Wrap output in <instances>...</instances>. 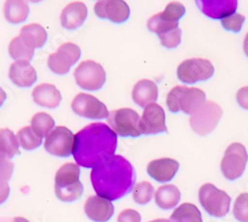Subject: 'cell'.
<instances>
[{"mask_svg": "<svg viewBox=\"0 0 248 222\" xmlns=\"http://www.w3.org/2000/svg\"><path fill=\"white\" fill-rule=\"evenodd\" d=\"M135 171L122 155L113 154L93 168L91 180L97 195L118 200L128 194L135 185Z\"/></svg>", "mask_w": 248, "mask_h": 222, "instance_id": "cell-1", "label": "cell"}, {"mask_svg": "<svg viewBox=\"0 0 248 222\" xmlns=\"http://www.w3.org/2000/svg\"><path fill=\"white\" fill-rule=\"evenodd\" d=\"M117 135L103 123H93L75 135L73 155L79 167L93 169L114 154Z\"/></svg>", "mask_w": 248, "mask_h": 222, "instance_id": "cell-2", "label": "cell"}, {"mask_svg": "<svg viewBox=\"0 0 248 222\" xmlns=\"http://www.w3.org/2000/svg\"><path fill=\"white\" fill-rule=\"evenodd\" d=\"M80 170L78 165L68 163L62 166L55 176V193L58 199L72 203L84 193V186L79 180Z\"/></svg>", "mask_w": 248, "mask_h": 222, "instance_id": "cell-3", "label": "cell"}, {"mask_svg": "<svg viewBox=\"0 0 248 222\" xmlns=\"http://www.w3.org/2000/svg\"><path fill=\"white\" fill-rule=\"evenodd\" d=\"M205 103V93L198 88L185 86L174 87L167 95L166 104L170 112L195 114Z\"/></svg>", "mask_w": 248, "mask_h": 222, "instance_id": "cell-4", "label": "cell"}, {"mask_svg": "<svg viewBox=\"0 0 248 222\" xmlns=\"http://www.w3.org/2000/svg\"><path fill=\"white\" fill-rule=\"evenodd\" d=\"M199 199L204 210L214 217H223L230 211L231 196L212 184L201 187Z\"/></svg>", "mask_w": 248, "mask_h": 222, "instance_id": "cell-5", "label": "cell"}, {"mask_svg": "<svg viewBox=\"0 0 248 222\" xmlns=\"http://www.w3.org/2000/svg\"><path fill=\"white\" fill-rule=\"evenodd\" d=\"M222 109L218 104L213 101H205L201 109L190 118L192 130L202 137L209 135L217 128L222 117Z\"/></svg>", "mask_w": 248, "mask_h": 222, "instance_id": "cell-6", "label": "cell"}, {"mask_svg": "<svg viewBox=\"0 0 248 222\" xmlns=\"http://www.w3.org/2000/svg\"><path fill=\"white\" fill-rule=\"evenodd\" d=\"M108 126L120 137H136L141 136L140 117L136 111L129 108H122L109 113Z\"/></svg>", "mask_w": 248, "mask_h": 222, "instance_id": "cell-7", "label": "cell"}, {"mask_svg": "<svg viewBox=\"0 0 248 222\" xmlns=\"http://www.w3.org/2000/svg\"><path fill=\"white\" fill-rule=\"evenodd\" d=\"M215 74V67L208 59L193 58L183 61L178 69L177 76L183 83L194 84L206 81Z\"/></svg>", "mask_w": 248, "mask_h": 222, "instance_id": "cell-8", "label": "cell"}, {"mask_svg": "<svg viewBox=\"0 0 248 222\" xmlns=\"http://www.w3.org/2000/svg\"><path fill=\"white\" fill-rule=\"evenodd\" d=\"M77 84L84 90L97 91L103 87L107 74L103 67L93 60L81 62L74 73Z\"/></svg>", "mask_w": 248, "mask_h": 222, "instance_id": "cell-9", "label": "cell"}, {"mask_svg": "<svg viewBox=\"0 0 248 222\" xmlns=\"http://www.w3.org/2000/svg\"><path fill=\"white\" fill-rule=\"evenodd\" d=\"M248 154L245 147L240 143H233L227 147L221 159L220 169L225 178L235 180L239 178L246 168Z\"/></svg>", "mask_w": 248, "mask_h": 222, "instance_id": "cell-10", "label": "cell"}, {"mask_svg": "<svg viewBox=\"0 0 248 222\" xmlns=\"http://www.w3.org/2000/svg\"><path fill=\"white\" fill-rule=\"evenodd\" d=\"M75 145V135L73 132L63 126L53 129L46 137L44 148L56 156L67 157L73 154Z\"/></svg>", "mask_w": 248, "mask_h": 222, "instance_id": "cell-11", "label": "cell"}, {"mask_svg": "<svg viewBox=\"0 0 248 222\" xmlns=\"http://www.w3.org/2000/svg\"><path fill=\"white\" fill-rule=\"evenodd\" d=\"M81 56L80 48L74 43H65L61 45L56 53L48 58L49 69L58 75H65L70 72L71 67L75 65Z\"/></svg>", "mask_w": 248, "mask_h": 222, "instance_id": "cell-12", "label": "cell"}, {"mask_svg": "<svg viewBox=\"0 0 248 222\" xmlns=\"http://www.w3.org/2000/svg\"><path fill=\"white\" fill-rule=\"evenodd\" d=\"M71 107L75 114L82 118L101 120L109 116L106 104H103L94 96L86 93L78 94L73 100Z\"/></svg>", "mask_w": 248, "mask_h": 222, "instance_id": "cell-13", "label": "cell"}, {"mask_svg": "<svg viewBox=\"0 0 248 222\" xmlns=\"http://www.w3.org/2000/svg\"><path fill=\"white\" fill-rule=\"evenodd\" d=\"M94 13L101 19L121 24L129 19L130 8L124 0H98L94 4Z\"/></svg>", "mask_w": 248, "mask_h": 222, "instance_id": "cell-14", "label": "cell"}, {"mask_svg": "<svg viewBox=\"0 0 248 222\" xmlns=\"http://www.w3.org/2000/svg\"><path fill=\"white\" fill-rule=\"evenodd\" d=\"M140 129L142 134L145 135L167 133L166 116L164 109L156 103L147 105L144 108L142 117L140 118Z\"/></svg>", "mask_w": 248, "mask_h": 222, "instance_id": "cell-15", "label": "cell"}, {"mask_svg": "<svg viewBox=\"0 0 248 222\" xmlns=\"http://www.w3.org/2000/svg\"><path fill=\"white\" fill-rule=\"evenodd\" d=\"M85 212L94 222H108L114 213V206L111 200L96 194L87 199Z\"/></svg>", "mask_w": 248, "mask_h": 222, "instance_id": "cell-16", "label": "cell"}, {"mask_svg": "<svg viewBox=\"0 0 248 222\" xmlns=\"http://www.w3.org/2000/svg\"><path fill=\"white\" fill-rule=\"evenodd\" d=\"M202 14L212 19H222L235 13L238 0H196Z\"/></svg>", "mask_w": 248, "mask_h": 222, "instance_id": "cell-17", "label": "cell"}, {"mask_svg": "<svg viewBox=\"0 0 248 222\" xmlns=\"http://www.w3.org/2000/svg\"><path fill=\"white\" fill-rule=\"evenodd\" d=\"M180 164L176 159L163 157L150 161L147 166L148 174L158 183H169L177 174Z\"/></svg>", "mask_w": 248, "mask_h": 222, "instance_id": "cell-18", "label": "cell"}, {"mask_svg": "<svg viewBox=\"0 0 248 222\" xmlns=\"http://www.w3.org/2000/svg\"><path fill=\"white\" fill-rule=\"evenodd\" d=\"M11 82L19 88H29L37 81V73L29 61L18 60L11 64L8 73Z\"/></svg>", "mask_w": 248, "mask_h": 222, "instance_id": "cell-19", "label": "cell"}, {"mask_svg": "<svg viewBox=\"0 0 248 222\" xmlns=\"http://www.w3.org/2000/svg\"><path fill=\"white\" fill-rule=\"evenodd\" d=\"M88 13V7L84 2H72L61 13V25L68 30L78 29L86 21Z\"/></svg>", "mask_w": 248, "mask_h": 222, "instance_id": "cell-20", "label": "cell"}, {"mask_svg": "<svg viewBox=\"0 0 248 222\" xmlns=\"http://www.w3.org/2000/svg\"><path fill=\"white\" fill-rule=\"evenodd\" d=\"M32 98L37 105L48 109H56L62 101V95L58 88L48 83L38 85L34 88Z\"/></svg>", "mask_w": 248, "mask_h": 222, "instance_id": "cell-21", "label": "cell"}, {"mask_svg": "<svg viewBox=\"0 0 248 222\" xmlns=\"http://www.w3.org/2000/svg\"><path fill=\"white\" fill-rule=\"evenodd\" d=\"M132 99L141 108H145L158 99V87L155 82L148 79L138 81L132 90Z\"/></svg>", "mask_w": 248, "mask_h": 222, "instance_id": "cell-22", "label": "cell"}, {"mask_svg": "<svg viewBox=\"0 0 248 222\" xmlns=\"http://www.w3.org/2000/svg\"><path fill=\"white\" fill-rule=\"evenodd\" d=\"M3 13L10 24L23 23L29 15V4L27 0H5Z\"/></svg>", "mask_w": 248, "mask_h": 222, "instance_id": "cell-23", "label": "cell"}, {"mask_svg": "<svg viewBox=\"0 0 248 222\" xmlns=\"http://www.w3.org/2000/svg\"><path fill=\"white\" fill-rule=\"evenodd\" d=\"M20 38L30 48L36 49L43 47L48 39L47 31L37 23L25 25L20 30Z\"/></svg>", "mask_w": 248, "mask_h": 222, "instance_id": "cell-24", "label": "cell"}, {"mask_svg": "<svg viewBox=\"0 0 248 222\" xmlns=\"http://www.w3.org/2000/svg\"><path fill=\"white\" fill-rule=\"evenodd\" d=\"M181 199V192L176 186L167 185L158 188L155 193V201L162 209H172L177 206Z\"/></svg>", "mask_w": 248, "mask_h": 222, "instance_id": "cell-25", "label": "cell"}, {"mask_svg": "<svg viewBox=\"0 0 248 222\" xmlns=\"http://www.w3.org/2000/svg\"><path fill=\"white\" fill-rule=\"evenodd\" d=\"M171 222H202L200 209L193 204L186 203L177 207L171 215Z\"/></svg>", "mask_w": 248, "mask_h": 222, "instance_id": "cell-26", "label": "cell"}, {"mask_svg": "<svg viewBox=\"0 0 248 222\" xmlns=\"http://www.w3.org/2000/svg\"><path fill=\"white\" fill-rule=\"evenodd\" d=\"M0 152L9 159L20 154L18 137L9 129L0 130Z\"/></svg>", "mask_w": 248, "mask_h": 222, "instance_id": "cell-27", "label": "cell"}, {"mask_svg": "<svg viewBox=\"0 0 248 222\" xmlns=\"http://www.w3.org/2000/svg\"><path fill=\"white\" fill-rule=\"evenodd\" d=\"M35 49L28 47L23 40L17 36L13 38L8 46V52L11 58H13L16 61L18 60H25V61H31L35 54Z\"/></svg>", "mask_w": 248, "mask_h": 222, "instance_id": "cell-28", "label": "cell"}, {"mask_svg": "<svg viewBox=\"0 0 248 222\" xmlns=\"http://www.w3.org/2000/svg\"><path fill=\"white\" fill-rule=\"evenodd\" d=\"M31 127L40 137H47L54 129L55 120L47 113H37L31 119Z\"/></svg>", "mask_w": 248, "mask_h": 222, "instance_id": "cell-29", "label": "cell"}, {"mask_svg": "<svg viewBox=\"0 0 248 222\" xmlns=\"http://www.w3.org/2000/svg\"><path fill=\"white\" fill-rule=\"evenodd\" d=\"M19 145L26 151H33L42 145L43 137L35 133L32 127H24L17 134Z\"/></svg>", "mask_w": 248, "mask_h": 222, "instance_id": "cell-30", "label": "cell"}, {"mask_svg": "<svg viewBox=\"0 0 248 222\" xmlns=\"http://www.w3.org/2000/svg\"><path fill=\"white\" fill-rule=\"evenodd\" d=\"M14 171V164L11 160L0 165V205L5 203L10 193L9 180Z\"/></svg>", "mask_w": 248, "mask_h": 222, "instance_id": "cell-31", "label": "cell"}, {"mask_svg": "<svg viewBox=\"0 0 248 222\" xmlns=\"http://www.w3.org/2000/svg\"><path fill=\"white\" fill-rule=\"evenodd\" d=\"M154 188L148 181H142L134 186L132 189V196L136 204L140 205H147L153 198Z\"/></svg>", "mask_w": 248, "mask_h": 222, "instance_id": "cell-32", "label": "cell"}, {"mask_svg": "<svg viewBox=\"0 0 248 222\" xmlns=\"http://www.w3.org/2000/svg\"><path fill=\"white\" fill-rule=\"evenodd\" d=\"M186 8L185 6L177 1L170 2L163 12H160L162 19L169 22H179V20L185 15Z\"/></svg>", "mask_w": 248, "mask_h": 222, "instance_id": "cell-33", "label": "cell"}, {"mask_svg": "<svg viewBox=\"0 0 248 222\" xmlns=\"http://www.w3.org/2000/svg\"><path fill=\"white\" fill-rule=\"evenodd\" d=\"M233 214L239 222H248V193L244 192L237 196L233 206Z\"/></svg>", "mask_w": 248, "mask_h": 222, "instance_id": "cell-34", "label": "cell"}, {"mask_svg": "<svg viewBox=\"0 0 248 222\" xmlns=\"http://www.w3.org/2000/svg\"><path fill=\"white\" fill-rule=\"evenodd\" d=\"M181 38H182V30L179 27L159 35L161 45L168 49L177 48L181 44Z\"/></svg>", "mask_w": 248, "mask_h": 222, "instance_id": "cell-35", "label": "cell"}, {"mask_svg": "<svg viewBox=\"0 0 248 222\" xmlns=\"http://www.w3.org/2000/svg\"><path fill=\"white\" fill-rule=\"evenodd\" d=\"M245 21V17L239 13H233L221 19V25L227 31L239 32Z\"/></svg>", "mask_w": 248, "mask_h": 222, "instance_id": "cell-36", "label": "cell"}, {"mask_svg": "<svg viewBox=\"0 0 248 222\" xmlns=\"http://www.w3.org/2000/svg\"><path fill=\"white\" fill-rule=\"evenodd\" d=\"M117 222H141V216L134 209H124L119 213Z\"/></svg>", "mask_w": 248, "mask_h": 222, "instance_id": "cell-37", "label": "cell"}, {"mask_svg": "<svg viewBox=\"0 0 248 222\" xmlns=\"http://www.w3.org/2000/svg\"><path fill=\"white\" fill-rule=\"evenodd\" d=\"M236 101L242 109L248 111V86L242 87L237 91Z\"/></svg>", "mask_w": 248, "mask_h": 222, "instance_id": "cell-38", "label": "cell"}, {"mask_svg": "<svg viewBox=\"0 0 248 222\" xmlns=\"http://www.w3.org/2000/svg\"><path fill=\"white\" fill-rule=\"evenodd\" d=\"M6 99H7V95H6L5 91L1 87H0V108L3 106Z\"/></svg>", "mask_w": 248, "mask_h": 222, "instance_id": "cell-39", "label": "cell"}, {"mask_svg": "<svg viewBox=\"0 0 248 222\" xmlns=\"http://www.w3.org/2000/svg\"><path fill=\"white\" fill-rule=\"evenodd\" d=\"M243 50L245 55L248 57V33L245 35L244 41H243Z\"/></svg>", "mask_w": 248, "mask_h": 222, "instance_id": "cell-40", "label": "cell"}, {"mask_svg": "<svg viewBox=\"0 0 248 222\" xmlns=\"http://www.w3.org/2000/svg\"><path fill=\"white\" fill-rule=\"evenodd\" d=\"M10 160L5 154H3L1 152H0V165H2L4 163H6V161Z\"/></svg>", "mask_w": 248, "mask_h": 222, "instance_id": "cell-41", "label": "cell"}, {"mask_svg": "<svg viewBox=\"0 0 248 222\" xmlns=\"http://www.w3.org/2000/svg\"><path fill=\"white\" fill-rule=\"evenodd\" d=\"M12 222H30V221L27 220L26 218H23V217H15Z\"/></svg>", "mask_w": 248, "mask_h": 222, "instance_id": "cell-42", "label": "cell"}, {"mask_svg": "<svg viewBox=\"0 0 248 222\" xmlns=\"http://www.w3.org/2000/svg\"><path fill=\"white\" fill-rule=\"evenodd\" d=\"M150 222H171V221H169L167 219H155V220L150 221Z\"/></svg>", "mask_w": 248, "mask_h": 222, "instance_id": "cell-43", "label": "cell"}, {"mask_svg": "<svg viewBox=\"0 0 248 222\" xmlns=\"http://www.w3.org/2000/svg\"><path fill=\"white\" fill-rule=\"evenodd\" d=\"M28 1H30L32 3H39L41 1H43V0H28Z\"/></svg>", "mask_w": 248, "mask_h": 222, "instance_id": "cell-44", "label": "cell"}]
</instances>
